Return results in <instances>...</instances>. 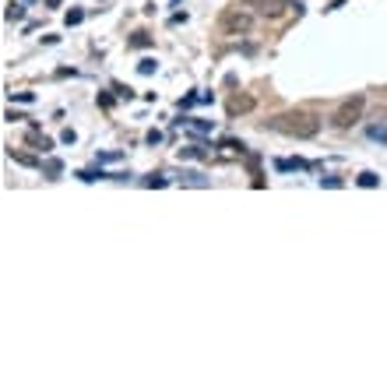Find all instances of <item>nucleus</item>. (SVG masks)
Segmentation results:
<instances>
[{"label": "nucleus", "mask_w": 387, "mask_h": 387, "mask_svg": "<svg viewBox=\"0 0 387 387\" xmlns=\"http://www.w3.org/2000/svg\"><path fill=\"white\" fill-rule=\"evenodd\" d=\"M271 127L289 134V138H314V134L320 130V120L314 113H285V116H275Z\"/></svg>", "instance_id": "nucleus-1"}, {"label": "nucleus", "mask_w": 387, "mask_h": 387, "mask_svg": "<svg viewBox=\"0 0 387 387\" xmlns=\"http://www.w3.org/2000/svg\"><path fill=\"white\" fill-rule=\"evenodd\" d=\"M250 25H254V18H250V11L243 7H226L218 18V32L222 35H246Z\"/></svg>", "instance_id": "nucleus-2"}, {"label": "nucleus", "mask_w": 387, "mask_h": 387, "mask_svg": "<svg viewBox=\"0 0 387 387\" xmlns=\"http://www.w3.org/2000/svg\"><path fill=\"white\" fill-rule=\"evenodd\" d=\"M363 106H366V99H363V95H352V99H345V102H338V109L331 113V127L349 130L352 123H359Z\"/></svg>", "instance_id": "nucleus-3"}, {"label": "nucleus", "mask_w": 387, "mask_h": 387, "mask_svg": "<svg viewBox=\"0 0 387 387\" xmlns=\"http://www.w3.org/2000/svg\"><path fill=\"white\" fill-rule=\"evenodd\" d=\"M257 7L264 18H278V14H285V0H257Z\"/></svg>", "instance_id": "nucleus-4"}, {"label": "nucleus", "mask_w": 387, "mask_h": 387, "mask_svg": "<svg viewBox=\"0 0 387 387\" xmlns=\"http://www.w3.org/2000/svg\"><path fill=\"white\" fill-rule=\"evenodd\" d=\"M369 138L380 141V144H387V123H373V127H369Z\"/></svg>", "instance_id": "nucleus-5"}, {"label": "nucleus", "mask_w": 387, "mask_h": 387, "mask_svg": "<svg viewBox=\"0 0 387 387\" xmlns=\"http://www.w3.org/2000/svg\"><path fill=\"white\" fill-rule=\"evenodd\" d=\"M25 18V7L21 4H7V21H21Z\"/></svg>", "instance_id": "nucleus-6"}, {"label": "nucleus", "mask_w": 387, "mask_h": 387, "mask_svg": "<svg viewBox=\"0 0 387 387\" xmlns=\"http://www.w3.org/2000/svg\"><path fill=\"white\" fill-rule=\"evenodd\" d=\"M183 183H190V187H208V180L201 173H183Z\"/></svg>", "instance_id": "nucleus-7"}, {"label": "nucleus", "mask_w": 387, "mask_h": 387, "mask_svg": "<svg viewBox=\"0 0 387 387\" xmlns=\"http://www.w3.org/2000/svg\"><path fill=\"white\" fill-rule=\"evenodd\" d=\"M60 173H64V166H60L56 158H50V162H46V176H50V180H56Z\"/></svg>", "instance_id": "nucleus-8"}, {"label": "nucleus", "mask_w": 387, "mask_h": 387, "mask_svg": "<svg viewBox=\"0 0 387 387\" xmlns=\"http://www.w3.org/2000/svg\"><path fill=\"white\" fill-rule=\"evenodd\" d=\"M130 46H134V50H144V46H152V39H148L144 32H138V35L130 39Z\"/></svg>", "instance_id": "nucleus-9"}, {"label": "nucleus", "mask_w": 387, "mask_h": 387, "mask_svg": "<svg viewBox=\"0 0 387 387\" xmlns=\"http://www.w3.org/2000/svg\"><path fill=\"white\" fill-rule=\"evenodd\" d=\"M155 67H158V64L152 60V56H144V60L138 64V70H141V74H155Z\"/></svg>", "instance_id": "nucleus-10"}, {"label": "nucleus", "mask_w": 387, "mask_h": 387, "mask_svg": "<svg viewBox=\"0 0 387 387\" xmlns=\"http://www.w3.org/2000/svg\"><path fill=\"white\" fill-rule=\"evenodd\" d=\"M359 187H380V180H377L373 173H363V176H359Z\"/></svg>", "instance_id": "nucleus-11"}, {"label": "nucleus", "mask_w": 387, "mask_h": 387, "mask_svg": "<svg viewBox=\"0 0 387 387\" xmlns=\"http://www.w3.org/2000/svg\"><path fill=\"white\" fill-rule=\"evenodd\" d=\"M85 21V11H67V25H81Z\"/></svg>", "instance_id": "nucleus-12"}, {"label": "nucleus", "mask_w": 387, "mask_h": 387, "mask_svg": "<svg viewBox=\"0 0 387 387\" xmlns=\"http://www.w3.org/2000/svg\"><path fill=\"white\" fill-rule=\"evenodd\" d=\"M60 141H64V144H74V141H78V134H74V130H70V127H67V130H64V134H60Z\"/></svg>", "instance_id": "nucleus-13"}, {"label": "nucleus", "mask_w": 387, "mask_h": 387, "mask_svg": "<svg viewBox=\"0 0 387 387\" xmlns=\"http://www.w3.org/2000/svg\"><path fill=\"white\" fill-rule=\"evenodd\" d=\"M320 187H341V180H338V176H327V180L320 176Z\"/></svg>", "instance_id": "nucleus-14"}, {"label": "nucleus", "mask_w": 387, "mask_h": 387, "mask_svg": "<svg viewBox=\"0 0 387 387\" xmlns=\"http://www.w3.org/2000/svg\"><path fill=\"white\" fill-rule=\"evenodd\" d=\"M144 183H148V187H166V180H162V176H148Z\"/></svg>", "instance_id": "nucleus-15"}, {"label": "nucleus", "mask_w": 387, "mask_h": 387, "mask_svg": "<svg viewBox=\"0 0 387 387\" xmlns=\"http://www.w3.org/2000/svg\"><path fill=\"white\" fill-rule=\"evenodd\" d=\"M120 158V152H106V155H99V162H116Z\"/></svg>", "instance_id": "nucleus-16"}, {"label": "nucleus", "mask_w": 387, "mask_h": 387, "mask_svg": "<svg viewBox=\"0 0 387 387\" xmlns=\"http://www.w3.org/2000/svg\"><path fill=\"white\" fill-rule=\"evenodd\" d=\"M46 4H50V7H60V0H46Z\"/></svg>", "instance_id": "nucleus-17"}]
</instances>
